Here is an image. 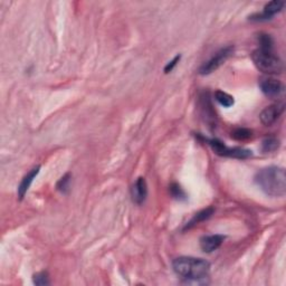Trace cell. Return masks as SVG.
Wrapping results in <instances>:
<instances>
[{
    "label": "cell",
    "mask_w": 286,
    "mask_h": 286,
    "mask_svg": "<svg viewBox=\"0 0 286 286\" xmlns=\"http://www.w3.org/2000/svg\"><path fill=\"white\" fill-rule=\"evenodd\" d=\"M172 268L187 284L207 285L209 283L210 263L205 259L181 256L173 261Z\"/></svg>",
    "instance_id": "6da1fadb"
},
{
    "label": "cell",
    "mask_w": 286,
    "mask_h": 286,
    "mask_svg": "<svg viewBox=\"0 0 286 286\" xmlns=\"http://www.w3.org/2000/svg\"><path fill=\"white\" fill-rule=\"evenodd\" d=\"M255 183L271 197H284L286 194V173L276 166L262 169L255 176Z\"/></svg>",
    "instance_id": "7a4b0ae2"
},
{
    "label": "cell",
    "mask_w": 286,
    "mask_h": 286,
    "mask_svg": "<svg viewBox=\"0 0 286 286\" xmlns=\"http://www.w3.org/2000/svg\"><path fill=\"white\" fill-rule=\"evenodd\" d=\"M252 60L261 72L268 75L282 74L284 71L283 61L273 50L256 49L252 54Z\"/></svg>",
    "instance_id": "3957f363"
},
{
    "label": "cell",
    "mask_w": 286,
    "mask_h": 286,
    "mask_svg": "<svg viewBox=\"0 0 286 286\" xmlns=\"http://www.w3.org/2000/svg\"><path fill=\"white\" fill-rule=\"evenodd\" d=\"M208 143L212 147L213 151L218 155L221 157H229L235 158V159H248L253 155V152L248 149L244 148H229L227 145L221 142L218 139H212L208 140Z\"/></svg>",
    "instance_id": "277c9868"
},
{
    "label": "cell",
    "mask_w": 286,
    "mask_h": 286,
    "mask_svg": "<svg viewBox=\"0 0 286 286\" xmlns=\"http://www.w3.org/2000/svg\"><path fill=\"white\" fill-rule=\"evenodd\" d=\"M234 51V47L232 46H227V47L220 49L219 51L216 53V54L210 58L208 62H206L203 65L199 68V73L201 75H208L215 72L216 69H218L223 64L228 60L230 55Z\"/></svg>",
    "instance_id": "5b68a950"
},
{
    "label": "cell",
    "mask_w": 286,
    "mask_h": 286,
    "mask_svg": "<svg viewBox=\"0 0 286 286\" xmlns=\"http://www.w3.org/2000/svg\"><path fill=\"white\" fill-rule=\"evenodd\" d=\"M259 89L265 96L270 98H278L284 95L285 86L277 79L265 76L259 80Z\"/></svg>",
    "instance_id": "8992f818"
},
{
    "label": "cell",
    "mask_w": 286,
    "mask_h": 286,
    "mask_svg": "<svg viewBox=\"0 0 286 286\" xmlns=\"http://www.w3.org/2000/svg\"><path fill=\"white\" fill-rule=\"evenodd\" d=\"M284 109H285L284 103L273 104V105H270V107L265 108L259 114L261 122L263 124L267 125V126L274 124L278 120L279 116L283 114Z\"/></svg>",
    "instance_id": "52a82bcc"
},
{
    "label": "cell",
    "mask_w": 286,
    "mask_h": 286,
    "mask_svg": "<svg viewBox=\"0 0 286 286\" xmlns=\"http://www.w3.org/2000/svg\"><path fill=\"white\" fill-rule=\"evenodd\" d=\"M284 6H285L284 2H281V0H274V2H271L265 5L264 10H263L261 14H256L252 17H249V18L252 20H257V21L270 20L276 14L281 13L282 9L284 8Z\"/></svg>",
    "instance_id": "ba28073f"
},
{
    "label": "cell",
    "mask_w": 286,
    "mask_h": 286,
    "mask_svg": "<svg viewBox=\"0 0 286 286\" xmlns=\"http://www.w3.org/2000/svg\"><path fill=\"white\" fill-rule=\"evenodd\" d=\"M148 196V186L145 179L140 177L137 179V181L134 183L131 188V197L133 202H136L137 205H142V203L147 199Z\"/></svg>",
    "instance_id": "9c48e42d"
},
{
    "label": "cell",
    "mask_w": 286,
    "mask_h": 286,
    "mask_svg": "<svg viewBox=\"0 0 286 286\" xmlns=\"http://www.w3.org/2000/svg\"><path fill=\"white\" fill-rule=\"evenodd\" d=\"M225 236L223 235H208L203 236L200 239V248L205 253H213L214 250L218 249L221 244L224 243Z\"/></svg>",
    "instance_id": "30bf717a"
},
{
    "label": "cell",
    "mask_w": 286,
    "mask_h": 286,
    "mask_svg": "<svg viewBox=\"0 0 286 286\" xmlns=\"http://www.w3.org/2000/svg\"><path fill=\"white\" fill-rule=\"evenodd\" d=\"M39 170H40V166H37V167H35L33 168L31 171H29L26 176L22 178L21 180V183L18 187V196H19V199H22V198L25 197L26 195V192L28 191L29 189V187H31V185L33 184L34 181V179L36 178L37 174L39 173Z\"/></svg>",
    "instance_id": "8fae6325"
},
{
    "label": "cell",
    "mask_w": 286,
    "mask_h": 286,
    "mask_svg": "<svg viewBox=\"0 0 286 286\" xmlns=\"http://www.w3.org/2000/svg\"><path fill=\"white\" fill-rule=\"evenodd\" d=\"M214 212H215V210H214V208H212V207L201 210V212L196 214V215H195V217L192 218V219L189 221V223L186 225L185 229H189V228H191L192 226L198 225L199 223H201V221L208 219V218L210 217V216H212V215L214 214Z\"/></svg>",
    "instance_id": "7c38bea8"
},
{
    "label": "cell",
    "mask_w": 286,
    "mask_h": 286,
    "mask_svg": "<svg viewBox=\"0 0 286 286\" xmlns=\"http://www.w3.org/2000/svg\"><path fill=\"white\" fill-rule=\"evenodd\" d=\"M215 98H216V101H217L221 107H224V108H230L235 104L234 97L224 91H216Z\"/></svg>",
    "instance_id": "4fadbf2b"
},
{
    "label": "cell",
    "mask_w": 286,
    "mask_h": 286,
    "mask_svg": "<svg viewBox=\"0 0 286 286\" xmlns=\"http://www.w3.org/2000/svg\"><path fill=\"white\" fill-rule=\"evenodd\" d=\"M279 148V140L274 138V137H270L266 138L264 141L262 143V149L264 152H273Z\"/></svg>",
    "instance_id": "5bb4252c"
},
{
    "label": "cell",
    "mask_w": 286,
    "mask_h": 286,
    "mask_svg": "<svg viewBox=\"0 0 286 286\" xmlns=\"http://www.w3.org/2000/svg\"><path fill=\"white\" fill-rule=\"evenodd\" d=\"M257 40L259 44V49H264V50H273V46H274V40L273 38L267 34H259L257 36Z\"/></svg>",
    "instance_id": "9a60e30c"
},
{
    "label": "cell",
    "mask_w": 286,
    "mask_h": 286,
    "mask_svg": "<svg viewBox=\"0 0 286 286\" xmlns=\"http://www.w3.org/2000/svg\"><path fill=\"white\" fill-rule=\"evenodd\" d=\"M253 137V131L249 129H245V127H239L231 133V138H234L238 141H245Z\"/></svg>",
    "instance_id": "2e32d148"
},
{
    "label": "cell",
    "mask_w": 286,
    "mask_h": 286,
    "mask_svg": "<svg viewBox=\"0 0 286 286\" xmlns=\"http://www.w3.org/2000/svg\"><path fill=\"white\" fill-rule=\"evenodd\" d=\"M33 281H34V284H36V285H48L49 284L48 274L45 272L35 274L33 277Z\"/></svg>",
    "instance_id": "e0dca14e"
},
{
    "label": "cell",
    "mask_w": 286,
    "mask_h": 286,
    "mask_svg": "<svg viewBox=\"0 0 286 286\" xmlns=\"http://www.w3.org/2000/svg\"><path fill=\"white\" fill-rule=\"evenodd\" d=\"M170 191H171V195L176 198V199H186V194L185 191L183 190L181 187L177 184H173L170 187Z\"/></svg>",
    "instance_id": "ac0fdd59"
},
{
    "label": "cell",
    "mask_w": 286,
    "mask_h": 286,
    "mask_svg": "<svg viewBox=\"0 0 286 286\" xmlns=\"http://www.w3.org/2000/svg\"><path fill=\"white\" fill-rule=\"evenodd\" d=\"M57 189L62 191L63 194H66L67 190L69 189V174L67 173L66 176H64L60 181L57 183Z\"/></svg>",
    "instance_id": "d6986e66"
},
{
    "label": "cell",
    "mask_w": 286,
    "mask_h": 286,
    "mask_svg": "<svg viewBox=\"0 0 286 286\" xmlns=\"http://www.w3.org/2000/svg\"><path fill=\"white\" fill-rule=\"evenodd\" d=\"M180 58H181V55H177L171 62H169L167 65H166V67H165V73H170L172 69L174 68V66L177 65L178 62L180 61Z\"/></svg>",
    "instance_id": "ffe728a7"
}]
</instances>
